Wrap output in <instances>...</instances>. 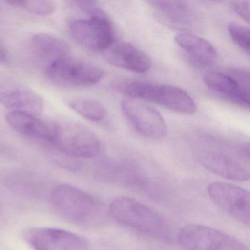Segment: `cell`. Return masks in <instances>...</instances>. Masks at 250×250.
I'll use <instances>...</instances> for the list:
<instances>
[{
  "label": "cell",
  "mask_w": 250,
  "mask_h": 250,
  "mask_svg": "<svg viewBox=\"0 0 250 250\" xmlns=\"http://www.w3.org/2000/svg\"><path fill=\"white\" fill-rule=\"evenodd\" d=\"M108 211L113 220L134 233L165 243H171L177 239L174 228L166 217L134 198H116Z\"/></svg>",
  "instance_id": "1"
},
{
  "label": "cell",
  "mask_w": 250,
  "mask_h": 250,
  "mask_svg": "<svg viewBox=\"0 0 250 250\" xmlns=\"http://www.w3.org/2000/svg\"><path fill=\"white\" fill-rule=\"evenodd\" d=\"M51 201L62 218L83 227L102 226L109 213L101 201L70 185L57 186L51 192Z\"/></svg>",
  "instance_id": "2"
},
{
  "label": "cell",
  "mask_w": 250,
  "mask_h": 250,
  "mask_svg": "<svg viewBox=\"0 0 250 250\" xmlns=\"http://www.w3.org/2000/svg\"><path fill=\"white\" fill-rule=\"evenodd\" d=\"M53 137L47 147L58 160L60 157L89 159L101 151L98 136L86 126L73 121L52 123Z\"/></svg>",
  "instance_id": "3"
},
{
  "label": "cell",
  "mask_w": 250,
  "mask_h": 250,
  "mask_svg": "<svg viewBox=\"0 0 250 250\" xmlns=\"http://www.w3.org/2000/svg\"><path fill=\"white\" fill-rule=\"evenodd\" d=\"M120 92L134 99L145 100L180 114H195L197 104L185 90L173 85L143 81H125L117 85Z\"/></svg>",
  "instance_id": "4"
},
{
  "label": "cell",
  "mask_w": 250,
  "mask_h": 250,
  "mask_svg": "<svg viewBox=\"0 0 250 250\" xmlns=\"http://www.w3.org/2000/svg\"><path fill=\"white\" fill-rule=\"evenodd\" d=\"M87 19L73 21L70 25L73 38L85 48L104 51L115 42L114 25L108 15L96 7Z\"/></svg>",
  "instance_id": "5"
},
{
  "label": "cell",
  "mask_w": 250,
  "mask_h": 250,
  "mask_svg": "<svg viewBox=\"0 0 250 250\" xmlns=\"http://www.w3.org/2000/svg\"><path fill=\"white\" fill-rule=\"evenodd\" d=\"M48 79L56 85L68 88L88 87L98 83L104 71L86 60L69 55L45 68Z\"/></svg>",
  "instance_id": "6"
},
{
  "label": "cell",
  "mask_w": 250,
  "mask_h": 250,
  "mask_svg": "<svg viewBox=\"0 0 250 250\" xmlns=\"http://www.w3.org/2000/svg\"><path fill=\"white\" fill-rule=\"evenodd\" d=\"M177 241L185 250H250L239 239L202 225L182 227L178 232Z\"/></svg>",
  "instance_id": "7"
},
{
  "label": "cell",
  "mask_w": 250,
  "mask_h": 250,
  "mask_svg": "<svg viewBox=\"0 0 250 250\" xmlns=\"http://www.w3.org/2000/svg\"><path fill=\"white\" fill-rule=\"evenodd\" d=\"M0 104L11 111L38 116L45 108L39 93L16 78L0 73Z\"/></svg>",
  "instance_id": "8"
},
{
  "label": "cell",
  "mask_w": 250,
  "mask_h": 250,
  "mask_svg": "<svg viewBox=\"0 0 250 250\" xmlns=\"http://www.w3.org/2000/svg\"><path fill=\"white\" fill-rule=\"evenodd\" d=\"M121 108L126 120L141 136L151 139H161L166 136V122L154 107L129 98L122 101Z\"/></svg>",
  "instance_id": "9"
},
{
  "label": "cell",
  "mask_w": 250,
  "mask_h": 250,
  "mask_svg": "<svg viewBox=\"0 0 250 250\" xmlns=\"http://www.w3.org/2000/svg\"><path fill=\"white\" fill-rule=\"evenodd\" d=\"M208 193L211 201L226 214L250 227V191L219 182L208 185Z\"/></svg>",
  "instance_id": "10"
},
{
  "label": "cell",
  "mask_w": 250,
  "mask_h": 250,
  "mask_svg": "<svg viewBox=\"0 0 250 250\" xmlns=\"http://www.w3.org/2000/svg\"><path fill=\"white\" fill-rule=\"evenodd\" d=\"M35 250H89V243L82 236L62 229L35 227L25 235Z\"/></svg>",
  "instance_id": "11"
},
{
  "label": "cell",
  "mask_w": 250,
  "mask_h": 250,
  "mask_svg": "<svg viewBox=\"0 0 250 250\" xmlns=\"http://www.w3.org/2000/svg\"><path fill=\"white\" fill-rule=\"evenodd\" d=\"M104 53L105 60L113 66L134 73H145L152 66L146 53L126 41L114 42Z\"/></svg>",
  "instance_id": "12"
},
{
  "label": "cell",
  "mask_w": 250,
  "mask_h": 250,
  "mask_svg": "<svg viewBox=\"0 0 250 250\" xmlns=\"http://www.w3.org/2000/svg\"><path fill=\"white\" fill-rule=\"evenodd\" d=\"M8 126L19 135L45 148L51 145L53 137L51 123H47L37 116L21 112L10 111L6 114Z\"/></svg>",
  "instance_id": "13"
},
{
  "label": "cell",
  "mask_w": 250,
  "mask_h": 250,
  "mask_svg": "<svg viewBox=\"0 0 250 250\" xmlns=\"http://www.w3.org/2000/svg\"><path fill=\"white\" fill-rule=\"evenodd\" d=\"M148 4L152 9L154 16L168 27L186 32L193 25V11L186 1H149Z\"/></svg>",
  "instance_id": "14"
},
{
  "label": "cell",
  "mask_w": 250,
  "mask_h": 250,
  "mask_svg": "<svg viewBox=\"0 0 250 250\" xmlns=\"http://www.w3.org/2000/svg\"><path fill=\"white\" fill-rule=\"evenodd\" d=\"M31 51L45 68L60 59L70 55V48L65 41L46 32L34 34L31 38Z\"/></svg>",
  "instance_id": "15"
},
{
  "label": "cell",
  "mask_w": 250,
  "mask_h": 250,
  "mask_svg": "<svg viewBox=\"0 0 250 250\" xmlns=\"http://www.w3.org/2000/svg\"><path fill=\"white\" fill-rule=\"evenodd\" d=\"M200 162L207 170L221 177L235 182H246L250 173L236 160L215 152H206L200 157Z\"/></svg>",
  "instance_id": "16"
},
{
  "label": "cell",
  "mask_w": 250,
  "mask_h": 250,
  "mask_svg": "<svg viewBox=\"0 0 250 250\" xmlns=\"http://www.w3.org/2000/svg\"><path fill=\"white\" fill-rule=\"evenodd\" d=\"M175 41L197 64L209 66L218 58L217 50L209 41L193 34L179 32L175 36Z\"/></svg>",
  "instance_id": "17"
},
{
  "label": "cell",
  "mask_w": 250,
  "mask_h": 250,
  "mask_svg": "<svg viewBox=\"0 0 250 250\" xmlns=\"http://www.w3.org/2000/svg\"><path fill=\"white\" fill-rule=\"evenodd\" d=\"M204 80L211 91L240 104L242 87L239 81L232 75L230 76L219 72H209L204 76Z\"/></svg>",
  "instance_id": "18"
},
{
  "label": "cell",
  "mask_w": 250,
  "mask_h": 250,
  "mask_svg": "<svg viewBox=\"0 0 250 250\" xmlns=\"http://www.w3.org/2000/svg\"><path fill=\"white\" fill-rule=\"evenodd\" d=\"M68 105L79 115L92 122H101L107 116V110L104 104L97 100L79 98L70 100Z\"/></svg>",
  "instance_id": "19"
},
{
  "label": "cell",
  "mask_w": 250,
  "mask_h": 250,
  "mask_svg": "<svg viewBox=\"0 0 250 250\" xmlns=\"http://www.w3.org/2000/svg\"><path fill=\"white\" fill-rule=\"evenodd\" d=\"M5 3L12 7L23 9L41 16H47L52 14L56 8L55 2L48 0L8 1H5Z\"/></svg>",
  "instance_id": "20"
},
{
  "label": "cell",
  "mask_w": 250,
  "mask_h": 250,
  "mask_svg": "<svg viewBox=\"0 0 250 250\" xmlns=\"http://www.w3.org/2000/svg\"><path fill=\"white\" fill-rule=\"evenodd\" d=\"M228 30L233 42L250 57V29L233 22L229 25Z\"/></svg>",
  "instance_id": "21"
},
{
  "label": "cell",
  "mask_w": 250,
  "mask_h": 250,
  "mask_svg": "<svg viewBox=\"0 0 250 250\" xmlns=\"http://www.w3.org/2000/svg\"><path fill=\"white\" fill-rule=\"evenodd\" d=\"M233 77L239 81L242 87L240 104L250 108V73L242 70H233Z\"/></svg>",
  "instance_id": "22"
},
{
  "label": "cell",
  "mask_w": 250,
  "mask_h": 250,
  "mask_svg": "<svg viewBox=\"0 0 250 250\" xmlns=\"http://www.w3.org/2000/svg\"><path fill=\"white\" fill-rule=\"evenodd\" d=\"M230 7L236 14L250 24V1H233L230 2Z\"/></svg>",
  "instance_id": "23"
},
{
  "label": "cell",
  "mask_w": 250,
  "mask_h": 250,
  "mask_svg": "<svg viewBox=\"0 0 250 250\" xmlns=\"http://www.w3.org/2000/svg\"><path fill=\"white\" fill-rule=\"evenodd\" d=\"M73 3L79 7L81 10L89 13H90L94 9L98 7H97V2L93 1H75Z\"/></svg>",
  "instance_id": "24"
},
{
  "label": "cell",
  "mask_w": 250,
  "mask_h": 250,
  "mask_svg": "<svg viewBox=\"0 0 250 250\" xmlns=\"http://www.w3.org/2000/svg\"><path fill=\"white\" fill-rule=\"evenodd\" d=\"M10 54L7 48L0 43V64H8L10 63Z\"/></svg>",
  "instance_id": "25"
},
{
  "label": "cell",
  "mask_w": 250,
  "mask_h": 250,
  "mask_svg": "<svg viewBox=\"0 0 250 250\" xmlns=\"http://www.w3.org/2000/svg\"><path fill=\"white\" fill-rule=\"evenodd\" d=\"M242 154L250 159V142H245L241 146Z\"/></svg>",
  "instance_id": "26"
},
{
  "label": "cell",
  "mask_w": 250,
  "mask_h": 250,
  "mask_svg": "<svg viewBox=\"0 0 250 250\" xmlns=\"http://www.w3.org/2000/svg\"><path fill=\"white\" fill-rule=\"evenodd\" d=\"M4 213H3L2 208L0 206V227L2 226L3 223H4Z\"/></svg>",
  "instance_id": "27"
},
{
  "label": "cell",
  "mask_w": 250,
  "mask_h": 250,
  "mask_svg": "<svg viewBox=\"0 0 250 250\" xmlns=\"http://www.w3.org/2000/svg\"><path fill=\"white\" fill-rule=\"evenodd\" d=\"M3 151H4V146L0 143V152H2Z\"/></svg>",
  "instance_id": "28"
}]
</instances>
